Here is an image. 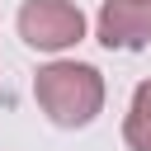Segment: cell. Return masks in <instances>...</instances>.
Segmentation results:
<instances>
[{"mask_svg": "<svg viewBox=\"0 0 151 151\" xmlns=\"http://www.w3.org/2000/svg\"><path fill=\"white\" fill-rule=\"evenodd\" d=\"M123 142L132 151H151V80H142L137 94H132V109H127V123H123Z\"/></svg>", "mask_w": 151, "mask_h": 151, "instance_id": "obj_4", "label": "cell"}, {"mask_svg": "<svg viewBox=\"0 0 151 151\" xmlns=\"http://www.w3.org/2000/svg\"><path fill=\"white\" fill-rule=\"evenodd\" d=\"M99 42L137 52L151 42V0H104L99 9Z\"/></svg>", "mask_w": 151, "mask_h": 151, "instance_id": "obj_3", "label": "cell"}, {"mask_svg": "<svg viewBox=\"0 0 151 151\" xmlns=\"http://www.w3.org/2000/svg\"><path fill=\"white\" fill-rule=\"evenodd\" d=\"M19 38L38 52H61L85 38V14L71 0H28L19 9Z\"/></svg>", "mask_w": 151, "mask_h": 151, "instance_id": "obj_2", "label": "cell"}, {"mask_svg": "<svg viewBox=\"0 0 151 151\" xmlns=\"http://www.w3.org/2000/svg\"><path fill=\"white\" fill-rule=\"evenodd\" d=\"M33 94L57 127H85L104 109V76L85 61H52L33 76Z\"/></svg>", "mask_w": 151, "mask_h": 151, "instance_id": "obj_1", "label": "cell"}]
</instances>
